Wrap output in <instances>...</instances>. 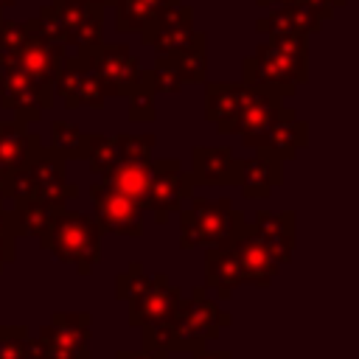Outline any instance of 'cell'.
<instances>
[{
	"instance_id": "cell-1",
	"label": "cell",
	"mask_w": 359,
	"mask_h": 359,
	"mask_svg": "<svg viewBox=\"0 0 359 359\" xmlns=\"http://www.w3.org/2000/svg\"><path fill=\"white\" fill-rule=\"evenodd\" d=\"M115 297L129 303V325L143 331V348H168V325L182 300L165 272L149 275L140 261H132L126 272L115 275Z\"/></svg>"
},
{
	"instance_id": "cell-29",
	"label": "cell",
	"mask_w": 359,
	"mask_h": 359,
	"mask_svg": "<svg viewBox=\"0 0 359 359\" xmlns=\"http://www.w3.org/2000/svg\"><path fill=\"white\" fill-rule=\"evenodd\" d=\"M56 210H59L56 205H45V202H14V208L8 210L14 236L17 238L20 236L39 238L48 230V224H50V219H53Z\"/></svg>"
},
{
	"instance_id": "cell-10",
	"label": "cell",
	"mask_w": 359,
	"mask_h": 359,
	"mask_svg": "<svg viewBox=\"0 0 359 359\" xmlns=\"http://www.w3.org/2000/svg\"><path fill=\"white\" fill-rule=\"evenodd\" d=\"M93 317L87 311H56L39 328L36 345L42 359H93Z\"/></svg>"
},
{
	"instance_id": "cell-6",
	"label": "cell",
	"mask_w": 359,
	"mask_h": 359,
	"mask_svg": "<svg viewBox=\"0 0 359 359\" xmlns=\"http://www.w3.org/2000/svg\"><path fill=\"white\" fill-rule=\"evenodd\" d=\"M39 28L59 39L65 48L73 45L76 53L87 56L104 42V6L84 0H50L36 14Z\"/></svg>"
},
{
	"instance_id": "cell-7",
	"label": "cell",
	"mask_w": 359,
	"mask_h": 359,
	"mask_svg": "<svg viewBox=\"0 0 359 359\" xmlns=\"http://www.w3.org/2000/svg\"><path fill=\"white\" fill-rule=\"evenodd\" d=\"M233 317L219 309L216 300L205 294V286H194L188 297L180 300L171 325H168V348L165 351H202L210 339L227 328Z\"/></svg>"
},
{
	"instance_id": "cell-9",
	"label": "cell",
	"mask_w": 359,
	"mask_h": 359,
	"mask_svg": "<svg viewBox=\"0 0 359 359\" xmlns=\"http://www.w3.org/2000/svg\"><path fill=\"white\" fill-rule=\"evenodd\" d=\"M53 93H45L11 56L8 48H0V107L17 112L20 121L36 123L45 109H50Z\"/></svg>"
},
{
	"instance_id": "cell-20",
	"label": "cell",
	"mask_w": 359,
	"mask_h": 359,
	"mask_svg": "<svg viewBox=\"0 0 359 359\" xmlns=\"http://www.w3.org/2000/svg\"><path fill=\"white\" fill-rule=\"evenodd\" d=\"M191 163L194 185H238V160L230 146H194Z\"/></svg>"
},
{
	"instance_id": "cell-26",
	"label": "cell",
	"mask_w": 359,
	"mask_h": 359,
	"mask_svg": "<svg viewBox=\"0 0 359 359\" xmlns=\"http://www.w3.org/2000/svg\"><path fill=\"white\" fill-rule=\"evenodd\" d=\"M241 283L244 275L233 247H205V289H213L219 300H230Z\"/></svg>"
},
{
	"instance_id": "cell-4",
	"label": "cell",
	"mask_w": 359,
	"mask_h": 359,
	"mask_svg": "<svg viewBox=\"0 0 359 359\" xmlns=\"http://www.w3.org/2000/svg\"><path fill=\"white\" fill-rule=\"evenodd\" d=\"M79 196V185L67 182L65 160L53 151L39 146V151L6 177V202H45L65 208Z\"/></svg>"
},
{
	"instance_id": "cell-3",
	"label": "cell",
	"mask_w": 359,
	"mask_h": 359,
	"mask_svg": "<svg viewBox=\"0 0 359 359\" xmlns=\"http://www.w3.org/2000/svg\"><path fill=\"white\" fill-rule=\"evenodd\" d=\"M101 230L90 213L59 208L48 224V230L36 238L45 252H50L62 264H73L79 275H90L101 261Z\"/></svg>"
},
{
	"instance_id": "cell-24",
	"label": "cell",
	"mask_w": 359,
	"mask_h": 359,
	"mask_svg": "<svg viewBox=\"0 0 359 359\" xmlns=\"http://www.w3.org/2000/svg\"><path fill=\"white\" fill-rule=\"evenodd\" d=\"M294 210H258L252 219V230L266 244V250L275 255L278 264H286L294 252Z\"/></svg>"
},
{
	"instance_id": "cell-27",
	"label": "cell",
	"mask_w": 359,
	"mask_h": 359,
	"mask_svg": "<svg viewBox=\"0 0 359 359\" xmlns=\"http://www.w3.org/2000/svg\"><path fill=\"white\" fill-rule=\"evenodd\" d=\"M205 42H208V34L196 28L188 45L165 53L168 62L174 65V70L180 73L182 84H205L208 81V48H205Z\"/></svg>"
},
{
	"instance_id": "cell-28",
	"label": "cell",
	"mask_w": 359,
	"mask_h": 359,
	"mask_svg": "<svg viewBox=\"0 0 359 359\" xmlns=\"http://www.w3.org/2000/svg\"><path fill=\"white\" fill-rule=\"evenodd\" d=\"M171 3L177 0H115V31H143Z\"/></svg>"
},
{
	"instance_id": "cell-31",
	"label": "cell",
	"mask_w": 359,
	"mask_h": 359,
	"mask_svg": "<svg viewBox=\"0 0 359 359\" xmlns=\"http://www.w3.org/2000/svg\"><path fill=\"white\" fill-rule=\"evenodd\" d=\"M65 163L67 160H84V151H87V135L70 123V121H53L50 123V146Z\"/></svg>"
},
{
	"instance_id": "cell-11",
	"label": "cell",
	"mask_w": 359,
	"mask_h": 359,
	"mask_svg": "<svg viewBox=\"0 0 359 359\" xmlns=\"http://www.w3.org/2000/svg\"><path fill=\"white\" fill-rule=\"evenodd\" d=\"M53 93H59L65 109H79V107L101 109L107 104L104 84H101L90 56H81V53L65 56V62L53 79Z\"/></svg>"
},
{
	"instance_id": "cell-32",
	"label": "cell",
	"mask_w": 359,
	"mask_h": 359,
	"mask_svg": "<svg viewBox=\"0 0 359 359\" xmlns=\"http://www.w3.org/2000/svg\"><path fill=\"white\" fill-rule=\"evenodd\" d=\"M0 359H42L25 325H0Z\"/></svg>"
},
{
	"instance_id": "cell-40",
	"label": "cell",
	"mask_w": 359,
	"mask_h": 359,
	"mask_svg": "<svg viewBox=\"0 0 359 359\" xmlns=\"http://www.w3.org/2000/svg\"><path fill=\"white\" fill-rule=\"evenodd\" d=\"M84 3H95V6H112V0H84Z\"/></svg>"
},
{
	"instance_id": "cell-17",
	"label": "cell",
	"mask_w": 359,
	"mask_h": 359,
	"mask_svg": "<svg viewBox=\"0 0 359 359\" xmlns=\"http://www.w3.org/2000/svg\"><path fill=\"white\" fill-rule=\"evenodd\" d=\"M230 247H233V252H236V258H238L244 283H252V286L266 289V286L272 283V278L278 275L280 264H278L275 255L266 250V244L258 238V233L252 230V224H244V230L233 238Z\"/></svg>"
},
{
	"instance_id": "cell-13",
	"label": "cell",
	"mask_w": 359,
	"mask_h": 359,
	"mask_svg": "<svg viewBox=\"0 0 359 359\" xmlns=\"http://www.w3.org/2000/svg\"><path fill=\"white\" fill-rule=\"evenodd\" d=\"M90 56V62H93V67H95V73H98V79H101V84H104V93H107V98L112 95H129L135 87H137V81H140V73H143V67H140V62H137V56L132 53V48L129 45H123V42H112V45H98L93 53H87Z\"/></svg>"
},
{
	"instance_id": "cell-33",
	"label": "cell",
	"mask_w": 359,
	"mask_h": 359,
	"mask_svg": "<svg viewBox=\"0 0 359 359\" xmlns=\"http://www.w3.org/2000/svg\"><path fill=\"white\" fill-rule=\"evenodd\" d=\"M126 98H129V121H135V123H151L154 121V115H157L154 93L143 81H137V87Z\"/></svg>"
},
{
	"instance_id": "cell-37",
	"label": "cell",
	"mask_w": 359,
	"mask_h": 359,
	"mask_svg": "<svg viewBox=\"0 0 359 359\" xmlns=\"http://www.w3.org/2000/svg\"><path fill=\"white\" fill-rule=\"evenodd\" d=\"M194 359H233L230 351H194Z\"/></svg>"
},
{
	"instance_id": "cell-19",
	"label": "cell",
	"mask_w": 359,
	"mask_h": 359,
	"mask_svg": "<svg viewBox=\"0 0 359 359\" xmlns=\"http://www.w3.org/2000/svg\"><path fill=\"white\" fill-rule=\"evenodd\" d=\"M283 182V160L266 149H255V157L238 160V188L244 199H266Z\"/></svg>"
},
{
	"instance_id": "cell-12",
	"label": "cell",
	"mask_w": 359,
	"mask_h": 359,
	"mask_svg": "<svg viewBox=\"0 0 359 359\" xmlns=\"http://www.w3.org/2000/svg\"><path fill=\"white\" fill-rule=\"evenodd\" d=\"M90 199H93V210H95V224L101 233H115V236H126V238H140L143 236V208L135 205L132 199H126L123 194H118L115 188H109L107 182H93L90 185Z\"/></svg>"
},
{
	"instance_id": "cell-16",
	"label": "cell",
	"mask_w": 359,
	"mask_h": 359,
	"mask_svg": "<svg viewBox=\"0 0 359 359\" xmlns=\"http://www.w3.org/2000/svg\"><path fill=\"white\" fill-rule=\"evenodd\" d=\"M261 95V87L244 81H205V121L216 126L219 135H230L238 112Z\"/></svg>"
},
{
	"instance_id": "cell-21",
	"label": "cell",
	"mask_w": 359,
	"mask_h": 359,
	"mask_svg": "<svg viewBox=\"0 0 359 359\" xmlns=\"http://www.w3.org/2000/svg\"><path fill=\"white\" fill-rule=\"evenodd\" d=\"M241 140L250 149H266V151L278 154L280 160H292V157H297L300 149L309 146V123L300 118H289V121H278V123L266 126L264 132L244 135Z\"/></svg>"
},
{
	"instance_id": "cell-18",
	"label": "cell",
	"mask_w": 359,
	"mask_h": 359,
	"mask_svg": "<svg viewBox=\"0 0 359 359\" xmlns=\"http://www.w3.org/2000/svg\"><path fill=\"white\" fill-rule=\"evenodd\" d=\"M323 17L303 0L289 6H275L266 17L255 20V31L266 36H309L323 28Z\"/></svg>"
},
{
	"instance_id": "cell-2",
	"label": "cell",
	"mask_w": 359,
	"mask_h": 359,
	"mask_svg": "<svg viewBox=\"0 0 359 359\" xmlns=\"http://www.w3.org/2000/svg\"><path fill=\"white\" fill-rule=\"evenodd\" d=\"M309 36H269L241 65L244 84L275 90L278 95H294L309 79Z\"/></svg>"
},
{
	"instance_id": "cell-30",
	"label": "cell",
	"mask_w": 359,
	"mask_h": 359,
	"mask_svg": "<svg viewBox=\"0 0 359 359\" xmlns=\"http://www.w3.org/2000/svg\"><path fill=\"white\" fill-rule=\"evenodd\" d=\"M84 160H90V171L95 177H104L109 168H115L123 160V135H87V151Z\"/></svg>"
},
{
	"instance_id": "cell-35",
	"label": "cell",
	"mask_w": 359,
	"mask_h": 359,
	"mask_svg": "<svg viewBox=\"0 0 359 359\" xmlns=\"http://www.w3.org/2000/svg\"><path fill=\"white\" fill-rule=\"evenodd\" d=\"M115 359H168V351L157 348H140V351H118Z\"/></svg>"
},
{
	"instance_id": "cell-25",
	"label": "cell",
	"mask_w": 359,
	"mask_h": 359,
	"mask_svg": "<svg viewBox=\"0 0 359 359\" xmlns=\"http://www.w3.org/2000/svg\"><path fill=\"white\" fill-rule=\"evenodd\" d=\"M39 137L28 132L25 121H0V174L8 177L20 165H25L39 151Z\"/></svg>"
},
{
	"instance_id": "cell-22",
	"label": "cell",
	"mask_w": 359,
	"mask_h": 359,
	"mask_svg": "<svg viewBox=\"0 0 359 359\" xmlns=\"http://www.w3.org/2000/svg\"><path fill=\"white\" fill-rule=\"evenodd\" d=\"M154 168H157V157L123 160L115 168H109L101 177V182H107L109 188H115L118 194H123L126 199H132L135 205H140L143 210H149V188H151Z\"/></svg>"
},
{
	"instance_id": "cell-39",
	"label": "cell",
	"mask_w": 359,
	"mask_h": 359,
	"mask_svg": "<svg viewBox=\"0 0 359 359\" xmlns=\"http://www.w3.org/2000/svg\"><path fill=\"white\" fill-rule=\"evenodd\" d=\"M14 3H17V0H0V11H3V8H11Z\"/></svg>"
},
{
	"instance_id": "cell-14",
	"label": "cell",
	"mask_w": 359,
	"mask_h": 359,
	"mask_svg": "<svg viewBox=\"0 0 359 359\" xmlns=\"http://www.w3.org/2000/svg\"><path fill=\"white\" fill-rule=\"evenodd\" d=\"M194 194V177L180 165V160H157L151 188H149V210L157 224H165L174 210H180L182 202H188Z\"/></svg>"
},
{
	"instance_id": "cell-8",
	"label": "cell",
	"mask_w": 359,
	"mask_h": 359,
	"mask_svg": "<svg viewBox=\"0 0 359 359\" xmlns=\"http://www.w3.org/2000/svg\"><path fill=\"white\" fill-rule=\"evenodd\" d=\"M11 56L17 59V65L45 90V93H53V79L67 56V48L59 42V39H50L42 28H39V20L31 17L22 22V36L20 42L14 45Z\"/></svg>"
},
{
	"instance_id": "cell-5",
	"label": "cell",
	"mask_w": 359,
	"mask_h": 359,
	"mask_svg": "<svg viewBox=\"0 0 359 359\" xmlns=\"http://www.w3.org/2000/svg\"><path fill=\"white\" fill-rule=\"evenodd\" d=\"M247 219L233 202L224 199H202L191 196L188 208L180 213V247H230L233 238L244 230Z\"/></svg>"
},
{
	"instance_id": "cell-34",
	"label": "cell",
	"mask_w": 359,
	"mask_h": 359,
	"mask_svg": "<svg viewBox=\"0 0 359 359\" xmlns=\"http://www.w3.org/2000/svg\"><path fill=\"white\" fill-rule=\"evenodd\" d=\"M14 241H17V236H14V230H11V216H8V210L0 205V272H3V266L11 264L14 255H17Z\"/></svg>"
},
{
	"instance_id": "cell-36",
	"label": "cell",
	"mask_w": 359,
	"mask_h": 359,
	"mask_svg": "<svg viewBox=\"0 0 359 359\" xmlns=\"http://www.w3.org/2000/svg\"><path fill=\"white\" fill-rule=\"evenodd\" d=\"M303 3H309V6L323 17V20H328L337 8H342V6H345V0H303Z\"/></svg>"
},
{
	"instance_id": "cell-15",
	"label": "cell",
	"mask_w": 359,
	"mask_h": 359,
	"mask_svg": "<svg viewBox=\"0 0 359 359\" xmlns=\"http://www.w3.org/2000/svg\"><path fill=\"white\" fill-rule=\"evenodd\" d=\"M196 25H194V8L182 0L165 6L143 31H140V39L146 45L154 48V56H165L171 50H180L182 45L191 42Z\"/></svg>"
},
{
	"instance_id": "cell-23",
	"label": "cell",
	"mask_w": 359,
	"mask_h": 359,
	"mask_svg": "<svg viewBox=\"0 0 359 359\" xmlns=\"http://www.w3.org/2000/svg\"><path fill=\"white\" fill-rule=\"evenodd\" d=\"M289 118H297V115H294V109H289L283 104V95H278L275 90H264L261 87V95L252 104H247L238 112V118L233 121L230 135H241V137L244 135H255V132H264L266 126H272L278 121H289Z\"/></svg>"
},
{
	"instance_id": "cell-38",
	"label": "cell",
	"mask_w": 359,
	"mask_h": 359,
	"mask_svg": "<svg viewBox=\"0 0 359 359\" xmlns=\"http://www.w3.org/2000/svg\"><path fill=\"white\" fill-rule=\"evenodd\" d=\"M0 202H6V177L0 174Z\"/></svg>"
}]
</instances>
